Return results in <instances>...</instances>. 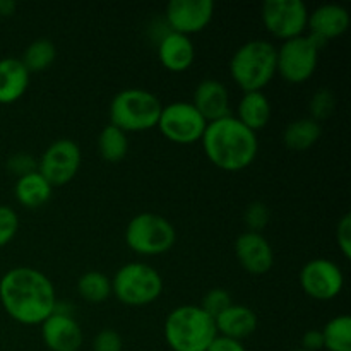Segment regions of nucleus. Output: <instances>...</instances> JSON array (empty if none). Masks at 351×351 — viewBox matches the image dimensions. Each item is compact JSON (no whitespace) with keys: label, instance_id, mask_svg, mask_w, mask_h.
I'll use <instances>...</instances> for the list:
<instances>
[{"label":"nucleus","instance_id":"0eeeda50","mask_svg":"<svg viewBox=\"0 0 351 351\" xmlns=\"http://www.w3.org/2000/svg\"><path fill=\"white\" fill-rule=\"evenodd\" d=\"M177 242L175 226L156 213L134 216L125 228V243L139 256H161L173 249Z\"/></svg>","mask_w":351,"mask_h":351},{"label":"nucleus","instance_id":"aec40b11","mask_svg":"<svg viewBox=\"0 0 351 351\" xmlns=\"http://www.w3.org/2000/svg\"><path fill=\"white\" fill-rule=\"evenodd\" d=\"M215 326L218 336L242 341V339L249 338L252 332H256L257 315L252 308L245 307V305L232 304L215 319Z\"/></svg>","mask_w":351,"mask_h":351},{"label":"nucleus","instance_id":"f03ea898","mask_svg":"<svg viewBox=\"0 0 351 351\" xmlns=\"http://www.w3.org/2000/svg\"><path fill=\"white\" fill-rule=\"evenodd\" d=\"M201 141L208 160L223 171L245 170L259 151L257 134L233 115L209 122Z\"/></svg>","mask_w":351,"mask_h":351},{"label":"nucleus","instance_id":"7c9ffc66","mask_svg":"<svg viewBox=\"0 0 351 351\" xmlns=\"http://www.w3.org/2000/svg\"><path fill=\"white\" fill-rule=\"evenodd\" d=\"M243 218H245V225L249 228V232L261 233L266 228L267 223H269V209H267V206L264 202L254 201L245 209Z\"/></svg>","mask_w":351,"mask_h":351},{"label":"nucleus","instance_id":"f8f14e48","mask_svg":"<svg viewBox=\"0 0 351 351\" xmlns=\"http://www.w3.org/2000/svg\"><path fill=\"white\" fill-rule=\"evenodd\" d=\"M300 287L314 300L328 302L338 297L345 287L341 267L329 259H314L300 271Z\"/></svg>","mask_w":351,"mask_h":351},{"label":"nucleus","instance_id":"1a4fd4ad","mask_svg":"<svg viewBox=\"0 0 351 351\" xmlns=\"http://www.w3.org/2000/svg\"><path fill=\"white\" fill-rule=\"evenodd\" d=\"M161 134L175 144H194L204 136L208 122L192 103L175 101L163 106L158 120Z\"/></svg>","mask_w":351,"mask_h":351},{"label":"nucleus","instance_id":"f704fd0d","mask_svg":"<svg viewBox=\"0 0 351 351\" xmlns=\"http://www.w3.org/2000/svg\"><path fill=\"white\" fill-rule=\"evenodd\" d=\"M322 348H324V338H322L321 329H308L302 338V350L319 351Z\"/></svg>","mask_w":351,"mask_h":351},{"label":"nucleus","instance_id":"6e6552de","mask_svg":"<svg viewBox=\"0 0 351 351\" xmlns=\"http://www.w3.org/2000/svg\"><path fill=\"white\" fill-rule=\"evenodd\" d=\"M317 41L311 34L291 38L276 48V74L290 84H302L315 74L319 65Z\"/></svg>","mask_w":351,"mask_h":351},{"label":"nucleus","instance_id":"c9c22d12","mask_svg":"<svg viewBox=\"0 0 351 351\" xmlns=\"http://www.w3.org/2000/svg\"><path fill=\"white\" fill-rule=\"evenodd\" d=\"M206 351H247L242 341H235V339L223 338V336H216L215 341L209 345Z\"/></svg>","mask_w":351,"mask_h":351},{"label":"nucleus","instance_id":"c85d7f7f","mask_svg":"<svg viewBox=\"0 0 351 351\" xmlns=\"http://www.w3.org/2000/svg\"><path fill=\"white\" fill-rule=\"evenodd\" d=\"M232 304V295H230L228 291L223 290V288H213V290H209L208 293L204 295V298H202L199 307L215 321V319L218 317L221 312H225Z\"/></svg>","mask_w":351,"mask_h":351},{"label":"nucleus","instance_id":"f257e3e1","mask_svg":"<svg viewBox=\"0 0 351 351\" xmlns=\"http://www.w3.org/2000/svg\"><path fill=\"white\" fill-rule=\"evenodd\" d=\"M0 304L16 322L36 326L53 314L57 295L47 274L21 266L0 278Z\"/></svg>","mask_w":351,"mask_h":351},{"label":"nucleus","instance_id":"dca6fc26","mask_svg":"<svg viewBox=\"0 0 351 351\" xmlns=\"http://www.w3.org/2000/svg\"><path fill=\"white\" fill-rule=\"evenodd\" d=\"M41 338L50 351H79L84 341L77 321L72 315L55 312L41 322Z\"/></svg>","mask_w":351,"mask_h":351},{"label":"nucleus","instance_id":"c756f323","mask_svg":"<svg viewBox=\"0 0 351 351\" xmlns=\"http://www.w3.org/2000/svg\"><path fill=\"white\" fill-rule=\"evenodd\" d=\"M19 230V216L9 206L0 204V249L12 242Z\"/></svg>","mask_w":351,"mask_h":351},{"label":"nucleus","instance_id":"393cba45","mask_svg":"<svg viewBox=\"0 0 351 351\" xmlns=\"http://www.w3.org/2000/svg\"><path fill=\"white\" fill-rule=\"evenodd\" d=\"M99 156L108 163H119L129 153V137L119 127L108 123L98 137Z\"/></svg>","mask_w":351,"mask_h":351},{"label":"nucleus","instance_id":"a211bd4d","mask_svg":"<svg viewBox=\"0 0 351 351\" xmlns=\"http://www.w3.org/2000/svg\"><path fill=\"white\" fill-rule=\"evenodd\" d=\"M158 57L161 65L170 72H185L191 69L195 58V48L191 38L185 34L167 31L158 43Z\"/></svg>","mask_w":351,"mask_h":351},{"label":"nucleus","instance_id":"39448f33","mask_svg":"<svg viewBox=\"0 0 351 351\" xmlns=\"http://www.w3.org/2000/svg\"><path fill=\"white\" fill-rule=\"evenodd\" d=\"M163 103L154 93L129 88L117 93L110 103V123L123 132H144L158 127Z\"/></svg>","mask_w":351,"mask_h":351},{"label":"nucleus","instance_id":"b1692460","mask_svg":"<svg viewBox=\"0 0 351 351\" xmlns=\"http://www.w3.org/2000/svg\"><path fill=\"white\" fill-rule=\"evenodd\" d=\"M55 58H57V48H55L53 41L48 38H38L27 45L21 62L29 74H38V72H45L47 69H50Z\"/></svg>","mask_w":351,"mask_h":351},{"label":"nucleus","instance_id":"473e14b6","mask_svg":"<svg viewBox=\"0 0 351 351\" xmlns=\"http://www.w3.org/2000/svg\"><path fill=\"white\" fill-rule=\"evenodd\" d=\"M123 341L122 336L115 329H101L95 336L93 341V351H122Z\"/></svg>","mask_w":351,"mask_h":351},{"label":"nucleus","instance_id":"72a5a7b5","mask_svg":"<svg viewBox=\"0 0 351 351\" xmlns=\"http://www.w3.org/2000/svg\"><path fill=\"white\" fill-rule=\"evenodd\" d=\"M336 242H338L339 250H341L343 257L345 259H350L351 257V215L346 213V215L341 216V219L338 221V226H336Z\"/></svg>","mask_w":351,"mask_h":351},{"label":"nucleus","instance_id":"4468645a","mask_svg":"<svg viewBox=\"0 0 351 351\" xmlns=\"http://www.w3.org/2000/svg\"><path fill=\"white\" fill-rule=\"evenodd\" d=\"M235 256L240 266L254 276H263L274 266L273 247L263 233H242L235 242Z\"/></svg>","mask_w":351,"mask_h":351},{"label":"nucleus","instance_id":"7ed1b4c3","mask_svg":"<svg viewBox=\"0 0 351 351\" xmlns=\"http://www.w3.org/2000/svg\"><path fill=\"white\" fill-rule=\"evenodd\" d=\"M216 336L215 321L199 305L173 308L165 321V339L171 351H206Z\"/></svg>","mask_w":351,"mask_h":351},{"label":"nucleus","instance_id":"cd10ccee","mask_svg":"<svg viewBox=\"0 0 351 351\" xmlns=\"http://www.w3.org/2000/svg\"><path fill=\"white\" fill-rule=\"evenodd\" d=\"M336 108V96L331 89L321 88L314 93L308 103V110H311V119L321 123L322 120L329 119Z\"/></svg>","mask_w":351,"mask_h":351},{"label":"nucleus","instance_id":"423d86ee","mask_svg":"<svg viewBox=\"0 0 351 351\" xmlns=\"http://www.w3.org/2000/svg\"><path fill=\"white\" fill-rule=\"evenodd\" d=\"M112 293L129 307H144L163 293V278L143 263H130L120 267L112 280Z\"/></svg>","mask_w":351,"mask_h":351},{"label":"nucleus","instance_id":"4be33fe9","mask_svg":"<svg viewBox=\"0 0 351 351\" xmlns=\"http://www.w3.org/2000/svg\"><path fill=\"white\" fill-rule=\"evenodd\" d=\"M51 189L53 187L36 170L33 173L17 178L14 195H16V201L26 209H36L50 201Z\"/></svg>","mask_w":351,"mask_h":351},{"label":"nucleus","instance_id":"6ab92c4d","mask_svg":"<svg viewBox=\"0 0 351 351\" xmlns=\"http://www.w3.org/2000/svg\"><path fill=\"white\" fill-rule=\"evenodd\" d=\"M31 74L21 58H0V105H12L26 95Z\"/></svg>","mask_w":351,"mask_h":351},{"label":"nucleus","instance_id":"2eb2a0df","mask_svg":"<svg viewBox=\"0 0 351 351\" xmlns=\"http://www.w3.org/2000/svg\"><path fill=\"white\" fill-rule=\"evenodd\" d=\"M350 27V12L338 3H324L308 14L307 29L311 36L324 48L328 41L343 36Z\"/></svg>","mask_w":351,"mask_h":351},{"label":"nucleus","instance_id":"412c9836","mask_svg":"<svg viewBox=\"0 0 351 351\" xmlns=\"http://www.w3.org/2000/svg\"><path fill=\"white\" fill-rule=\"evenodd\" d=\"M235 119L256 134L257 130L264 129L271 120V103L267 96L263 91L243 93Z\"/></svg>","mask_w":351,"mask_h":351},{"label":"nucleus","instance_id":"9d476101","mask_svg":"<svg viewBox=\"0 0 351 351\" xmlns=\"http://www.w3.org/2000/svg\"><path fill=\"white\" fill-rule=\"evenodd\" d=\"M81 147L72 139L51 143L38 161V171L51 187H60L72 182L81 168Z\"/></svg>","mask_w":351,"mask_h":351},{"label":"nucleus","instance_id":"ddd939ff","mask_svg":"<svg viewBox=\"0 0 351 351\" xmlns=\"http://www.w3.org/2000/svg\"><path fill=\"white\" fill-rule=\"evenodd\" d=\"M215 16V3L211 0H171L167 5L165 21L173 33H201Z\"/></svg>","mask_w":351,"mask_h":351},{"label":"nucleus","instance_id":"2f4dec72","mask_svg":"<svg viewBox=\"0 0 351 351\" xmlns=\"http://www.w3.org/2000/svg\"><path fill=\"white\" fill-rule=\"evenodd\" d=\"M7 170L12 175H16L17 178L24 177V175H29L33 171L38 170V161L34 160L31 154L27 153H17L7 160Z\"/></svg>","mask_w":351,"mask_h":351},{"label":"nucleus","instance_id":"5701e85b","mask_svg":"<svg viewBox=\"0 0 351 351\" xmlns=\"http://www.w3.org/2000/svg\"><path fill=\"white\" fill-rule=\"evenodd\" d=\"M321 136V123L312 120L311 117H305V119H298L288 123L283 132V143L288 149L302 153V151H307L315 146Z\"/></svg>","mask_w":351,"mask_h":351},{"label":"nucleus","instance_id":"20e7f679","mask_svg":"<svg viewBox=\"0 0 351 351\" xmlns=\"http://www.w3.org/2000/svg\"><path fill=\"white\" fill-rule=\"evenodd\" d=\"M230 74L243 93L263 91L276 75V47L266 40H250L233 53Z\"/></svg>","mask_w":351,"mask_h":351},{"label":"nucleus","instance_id":"e433bc0d","mask_svg":"<svg viewBox=\"0 0 351 351\" xmlns=\"http://www.w3.org/2000/svg\"><path fill=\"white\" fill-rule=\"evenodd\" d=\"M17 9V3L14 0H0V16L10 17L14 16Z\"/></svg>","mask_w":351,"mask_h":351},{"label":"nucleus","instance_id":"bb28decb","mask_svg":"<svg viewBox=\"0 0 351 351\" xmlns=\"http://www.w3.org/2000/svg\"><path fill=\"white\" fill-rule=\"evenodd\" d=\"M322 338L328 351H351V319L350 315H338L324 326Z\"/></svg>","mask_w":351,"mask_h":351},{"label":"nucleus","instance_id":"f3484780","mask_svg":"<svg viewBox=\"0 0 351 351\" xmlns=\"http://www.w3.org/2000/svg\"><path fill=\"white\" fill-rule=\"evenodd\" d=\"M192 105L208 123L225 119L230 115L228 89L216 79H204L195 88Z\"/></svg>","mask_w":351,"mask_h":351},{"label":"nucleus","instance_id":"9b49d317","mask_svg":"<svg viewBox=\"0 0 351 351\" xmlns=\"http://www.w3.org/2000/svg\"><path fill=\"white\" fill-rule=\"evenodd\" d=\"M263 23L274 38L291 40L305 34L308 9L302 0H267L263 5Z\"/></svg>","mask_w":351,"mask_h":351},{"label":"nucleus","instance_id":"a878e982","mask_svg":"<svg viewBox=\"0 0 351 351\" xmlns=\"http://www.w3.org/2000/svg\"><path fill=\"white\" fill-rule=\"evenodd\" d=\"M77 293L89 304H101L112 295V280L99 271H88L77 280Z\"/></svg>","mask_w":351,"mask_h":351},{"label":"nucleus","instance_id":"4c0bfd02","mask_svg":"<svg viewBox=\"0 0 351 351\" xmlns=\"http://www.w3.org/2000/svg\"><path fill=\"white\" fill-rule=\"evenodd\" d=\"M293 351H305V350H302V348H298V350H293Z\"/></svg>","mask_w":351,"mask_h":351}]
</instances>
